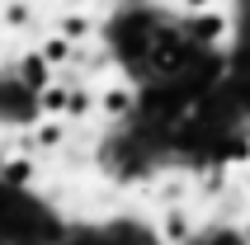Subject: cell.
Here are the masks:
<instances>
[{
	"label": "cell",
	"mask_w": 250,
	"mask_h": 245,
	"mask_svg": "<svg viewBox=\"0 0 250 245\" xmlns=\"http://www.w3.org/2000/svg\"><path fill=\"white\" fill-rule=\"evenodd\" d=\"M0 33H5V19H0Z\"/></svg>",
	"instance_id": "obj_6"
},
{
	"label": "cell",
	"mask_w": 250,
	"mask_h": 245,
	"mask_svg": "<svg viewBox=\"0 0 250 245\" xmlns=\"http://www.w3.org/2000/svg\"><path fill=\"white\" fill-rule=\"evenodd\" d=\"M189 231H194V222H189V212H166V222H161V236L166 241H189Z\"/></svg>",
	"instance_id": "obj_3"
},
{
	"label": "cell",
	"mask_w": 250,
	"mask_h": 245,
	"mask_svg": "<svg viewBox=\"0 0 250 245\" xmlns=\"http://www.w3.org/2000/svg\"><path fill=\"white\" fill-rule=\"evenodd\" d=\"M99 109L109 113V118H123V113H132V90H127V85H113V90H104Z\"/></svg>",
	"instance_id": "obj_2"
},
{
	"label": "cell",
	"mask_w": 250,
	"mask_h": 245,
	"mask_svg": "<svg viewBox=\"0 0 250 245\" xmlns=\"http://www.w3.org/2000/svg\"><path fill=\"white\" fill-rule=\"evenodd\" d=\"M180 5H184V10H189V14H203V10H212L217 0H180Z\"/></svg>",
	"instance_id": "obj_5"
},
{
	"label": "cell",
	"mask_w": 250,
	"mask_h": 245,
	"mask_svg": "<svg viewBox=\"0 0 250 245\" xmlns=\"http://www.w3.org/2000/svg\"><path fill=\"white\" fill-rule=\"evenodd\" d=\"M38 179V165H33V156H14V161L0 165V184L5 189H28Z\"/></svg>",
	"instance_id": "obj_1"
},
{
	"label": "cell",
	"mask_w": 250,
	"mask_h": 245,
	"mask_svg": "<svg viewBox=\"0 0 250 245\" xmlns=\"http://www.w3.org/2000/svg\"><path fill=\"white\" fill-rule=\"evenodd\" d=\"M57 33H62V38H71V42H81L85 33H90V19H85V14H66V19L57 24Z\"/></svg>",
	"instance_id": "obj_4"
}]
</instances>
